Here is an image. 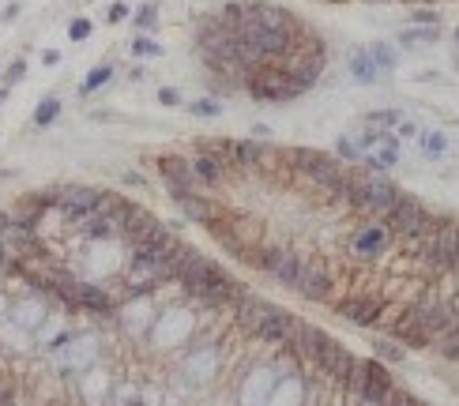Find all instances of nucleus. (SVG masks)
<instances>
[{
	"mask_svg": "<svg viewBox=\"0 0 459 406\" xmlns=\"http://www.w3.org/2000/svg\"><path fill=\"white\" fill-rule=\"evenodd\" d=\"M177 282H181L189 293H196L200 301H207V305H237V301L245 297V286H241L233 275H226L219 264L200 256V252H192V256L184 260Z\"/></svg>",
	"mask_w": 459,
	"mask_h": 406,
	"instance_id": "1",
	"label": "nucleus"
},
{
	"mask_svg": "<svg viewBox=\"0 0 459 406\" xmlns=\"http://www.w3.org/2000/svg\"><path fill=\"white\" fill-rule=\"evenodd\" d=\"M237 320H241V328H245L248 335H256L260 342H268V346H283L286 335L297 324L290 313L268 305L264 297H253V293H245V297L237 301Z\"/></svg>",
	"mask_w": 459,
	"mask_h": 406,
	"instance_id": "2",
	"label": "nucleus"
},
{
	"mask_svg": "<svg viewBox=\"0 0 459 406\" xmlns=\"http://www.w3.org/2000/svg\"><path fill=\"white\" fill-rule=\"evenodd\" d=\"M245 91L253 94L256 102H290V98H301V94H309L312 87L305 83V79H297L294 71H286L283 60H279V65L256 68L253 76L245 79Z\"/></svg>",
	"mask_w": 459,
	"mask_h": 406,
	"instance_id": "3",
	"label": "nucleus"
},
{
	"mask_svg": "<svg viewBox=\"0 0 459 406\" xmlns=\"http://www.w3.org/2000/svg\"><path fill=\"white\" fill-rule=\"evenodd\" d=\"M290 162H294L309 181H317L320 188H328L332 196H339V185L346 181V162H343V158L324 155V150L297 147V150H290Z\"/></svg>",
	"mask_w": 459,
	"mask_h": 406,
	"instance_id": "4",
	"label": "nucleus"
},
{
	"mask_svg": "<svg viewBox=\"0 0 459 406\" xmlns=\"http://www.w3.org/2000/svg\"><path fill=\"white\" fill-rule=\"evenodd\" d=\"M381 222L392 229V237H414V241H422V237L437 226V218H433V214L425 211L414 196H399V200L384 211Z\"/></svg>",
	"mask_w": 459,
	"mask_h": 406,
	"instance_id": "5",
	"label": "nucleus"
},
{
	"mask_svg": "<svg viewBox=\"0 0 459 406\" xmlns=\"http://www.w3.org/2000/svg\"><path fill=\"white\" fill-rule=\"evenodd\" d=\"M346 392H354L361 403H388L396 395V384H392V372L384 369L381 361H358L346 380Z\"/></svg>",
	"mask_w": 459,
	"mask_h": 406,
	"instance_id": "6",
	"label": "nucleus"
},
{
	"mask_svg": "<svg viewBox=\"0 0 459 406\" xmlns=\"http://www.w3.org/2000/svg\"><path fill=\"white\" fill-rule=\"evenodd\" d=\"M422 260L433 271H459V222L433 226L422 237Z\"/></svg>",
	"mask_w": 459,
	"mask_h": 406,
	"instance_id": "7",
	"label": "nucleus"
},
{
	"mask_svg": "<svg viewBox=\"0 0 459 406\" xmlns=\"http://www.w3.org/2000/svg\"><path fill=\"white\" fill-rule=\"evenodd\" d=\"M245 264L268 271V275L275 278V282H283V286H294L297 267H301V252H294V249H260V252H245Z\"/></svg>",
	"mask_w": 459,
	"mask_h": 406,
	"instance_id": "8",
	"label": "nucleus"
},
{
	"mask_svg": "<svg viewBox=\"0 0 459 406\" xmlns=\"http://www.w3.org/2000/svg\"><path fill=\"white\" fill-rule=\"evenodd\" d=\"M204 150L219 155L230 170H253L264 158V143L256 139H219V143H204Z\"/></svg>",
	"mask_w": 459,
	"mask_h": 406,
	"instance_id": "9",
	"label": "nucleus"
},
{
	"mask_svg": "<svg viewBox=\"0 0 459 406\" xmlns=\"http://www.w3.org/2000/svg\"><path fill=\"white\" fill-rule=\"evenodd\" d=\"M410 313L422 320V328L429 331L433 339H440L445 331H452L456 324H459V316L452 313V305H448V301H440V297H422L418 305H410Z\"/></svg>",
	"mask_w": 459,
	"mask_h": 406,
	"instance_id": "10",
	"label": "nucleus"
},
{
	"mask_svg": "<svg viewBox=\"0 0 459 406\" xmlns=\"http://www.w3.org/2000/svg\"><path fill=\"white\" fill-rule=\"evenodd\" d=\"M335 313H339L346 324H354V328H373V324H381V316H384V301L350 293V297H343L339 305H335Z\"/></svg>",
	"mask_w": 459,
	"mask_h": 406,
	"instance_id": "11",
	"label": "nucleus"
},
{
	"mask_svg": "<svg viewBox=\"0 0 459 406\" xmlns=\"http://www.w3.org/2000/svg\"><path fill=\"white\" fill-rule=\"evenodd\" d=\"M294 290L301 293L305 301H324L328 293H332V275L324 271V264L301 256V267H297V278H294Z\"/></svg>",
	"mask_w": 459,
	"mask_h": 406,
	"instance_id": "12",
	"label": "nucleus"
},
{
	"mask_svg": "<svg viewBox=\"0 0 459 406\" xmlns=\"http://www.w3.org/2000/svg\"><path fill=\"white\" fill-rule=\"evenodd\" d=\"M388 245H392V229L384 226L381 218L373 222V226H361L358 234L350 237V252L358 260H376V256H384L388 252Z\"/></svg>",
	"mask_w": 459,
	"mask_h": 406,
	"instance_id": "13",
	"label": "nucleus"
},
{
	"mask_svg": "<svg viewBox=\"0 0 459 406\" xmlns=\"http://www.w3.org/2000/svg\"><path fill=\"white\" fill-rule=\"evenodd\" d=\"M158 173H162V185L170 188V196L173 200H181L184 192H196V177H192V166H189V158H162L158 162Z\"/></svg>",
	"mask_w": 459,
	"mask_h": 406,
	"instance_id": "14",
	"label": "nucleus"
},
{
	"mask_svg": "<svg viewBox=\"0 0 459 406\" xmlns=\"http://www.w3.org/2000/svg\"><path fill=\"white\" fill-rule=\"evenodd\" d=\"M396 200H399V188L392 185V181H384V177H365V185H361V211H365V214H376V218H384V211H388Z\"/></svg>",
	"mask_w": 459,
	"mask_h": 406,
	"instance_id": "15",
	"label": "nucleus"
},
{
	"mask_svg": "<svg viewBox=\"0 0 459 406\" xmlns=\"http://www.w3.org/2000/svg\"><path fill=\"white\" fill-rule=\"evenodd\" d=\"M189 166H192V177H196V188H215V185H222V181H226V170H230V166L222 162L219 155H211V150H204V147H200L196 155L189 158Z\"/></svg>",
	"mask_w": 459,
	"mask_h": 406,
	"instance_id": "16",
	"label": "nucleus"
},
{
	"mask_svg": "<svg viewBox=\"0 0 459 406\" xmlns=\"http://www.w3.org/2000/svg\"><path fill=\"white\" fill-rule=\"evenodd\" d=\"M328 342V335L320 328H312V324H294V331L286 335V354H294V357H301V361H312V354H317L320 346Z\"/></svg>",
	"mask_w": 459,
	"mask_h": 406,
	"instance_id": "17",
	"label": "nucleus"
},
{
	"mask_svg": "<svg viewBox=\"0 0 459 406\" xmlns=\"http://www.w3.org/2000/svg\"><path fill=\"white\" fill-rule=\"evenodd\" d=\"M392 335H396V342H403V346H407V350H425V346H429V342H433V335H429V331L422 328V320H418V316L410 313V308H407V313H403L399 320H396V328H392Z\"/></svg>",
	"mask_w": 459,
	"mask_h": 406,
	"instance_id": "18",
	"label": "nucleus"
},
{
	"mask_svg": "<svg viewBox=\"0 0 459 406\" xmlns=\"http://www.w3.org/2000/svg\"><path fill=\"white\" fill-rule=\"evenodd\" d=\"M396 132H388V139H381V143H373V147L361 155V162L369 166L373 173H384V170H392V166L399 162V147H396Z\"/></svg>",
	"mask_w": 459,
	"mask_h": 406,
	"instance_id": "19",
	"label": "nucleus"
},
{
	"mask_svg": "<svg viewBox=\"0 0 459 406\" xmlns=\"http://www.w3.org/2000/svg\"><path fill=\"white\" fill-rule=\"evenodd\" d=\"M177 207H181L184 211V218H192V222H200V226H207V222H215L219 218V207H215L211 200H207V196H196V192H184L181 200H173Z\"/></svg>",
	"mask_w": 459,
	"mask_h": 406,
	"instance_id": "20",
	"label": "nucleus"
},
{
	"mask_svg": "<svg viewBox=\"0 0 459 406\" xmlns=\"http://www.w3.org/2000/svg\"><path fill=\"white\" fill-rule=\"evenodd\" d=\"M350 76L358 79L361 87H373L376 79H381V71H376V65L369 60L365 49H358V53H350Z\"/></svg>",
	"mask_w": 459,
	"mask_h": 406,
	"instance_id": "21",
	"label": "nucleus"
},
{
	"mask_svg": "<svg viewBox=\"0 0 459 406\" xmlns=\"http://www.w3.org/2000/svg\"><path fill=\"white\" fill-rule=\"evenodd\" d=\"M354 365H358V357H354L346 346H339V354H335V361H332V369H328L324 380H332V384H343V387H346V380H350Z\"/></svg>",
	"mask_w": 459,
	"mask_h": 406,
	"instance_id": "22",
	"label": "nucleus"
},
{
	"mask_svg": "<svg viewBox=\"0 0 459 406\" xmlns=\"http://www.w3.org/2000/svg\"><path fill=\"white\" fill-rule=\"evenodd\" d=\"M365 53H369V60L376 65V71H396V65H399V53L392 49L388 42H373V45H365Z\"/></svg>",
	"mask_w": 459,
	"mask_h": 406,
	"instance_id": "23",
	"label": "nucleus"
},
{
	"mask_svg": "<svg viewBox=\"0 0 459 406\" xmlns=\"http://www.w3.org/2000/svg\"><path fill=\"white\" fill-rule=\"evenodd\" d=\"M418 147H422L425 158H445L448 155V135L429 128V132H418Z\"/></svg>",
	"mask_w": 459,
	"mask_h": 406,
	"instance_id": "24",
	"label": "nucleus"
},
{
	"mask_svg": "<svg viewBox=\"0 0 459 406\" xmlns=\"http://www.w3.org/2000/svg\"><path fill=\"white\" fill-rule=\"evenodd\" d=\"M373 354L381 357V361H403V357H407V350L396 346L392 339H376V342H373Z\"/></svg>",
	"mask_w": 459,
	"mask_h": 406,
	"instance_id": "25",
	"label": "nucleus"
},
{
	"mask_svg": "<svg viewBox=\"0 0 459 406\" xmlns=\"http://www.w3.org/2000/svg\"><path fill=\"white\" fill-rule=\"evenodd\" d=\"M437 30L440 27H418V30H403L399 45H418V42H437Z\"/></svg>",
	"mask_w": 459,
	"mask_h": 406,
	"instance_id": "26",
	"label": "nucleus"
},
{
	"mask_svg": "<svg viewBox=\"0 0 459 406\" xmlns=\"http://www.w3.org/2000/svg\"><path fill=\"white\" fill-rule=\"evenodd\" d=\"M437 350L448 357V361H459V324H456L452 331H445V335H440V346Z\"/></svg>",
	"mask_w": 459,
	"mask_h": 406,
	"instance_id": "27",
	"label": "nucleus"
},
{
	"mask_svg": "<svg viewBox=\"0 0 459 406\" xmlns=\"http://www.w3.org/2000/svg\"><path fill=\"white\" fill-rule=\"evenodd\" d=\"M403 121L399 109H381V113H369V124H376V128H396Z\"/></svg>",
	"mask_w": 459,
	"mask_h": 406,
	"instance_id": "28",
	"label": "nucleus"
},
{
	"mask_svg": "<svg viewBox=\"0 0 459 406\" xmlns=\"http://www.w3.org/2000/svg\"><path fill=\"white\" fill-rule=\"evenodd\" d=\"M361 155H365V150H361L358 143H350V139H346V135H343L339 143H335V158H343V162H358Z\"/></svg>",
	"mask_w": 459,
	"mask_h": 406,
	"instance_id": "29",
	"label": "nucleus"
},
{
	"mask_svg": "<svg viewBox=\"0 0 459 406\" xmlns=\"http://www.w3.org/2000/svg\"><path fill=\"white\" fill-rule=\"evenodd\" d=\"M410 23H414V27H440V15L433 12V8H418V12L410 15Z\"/></svg>",
	"mask_w": 459,
	"mask_h": 406,
	"instance_id": "30",
	"label": "nucleus"
},
{
	"mask_svg": "<svg viewBox=\"0 0 459 406\" xmlns=\"http://www.w3.org/2000/svg\"><path fill=\"white\" fill-rule=\"evenodd\" d=\"M189 109H192V113H200V117H219V113H222V109L215 106L211 98H200V102H192Z\"/></svg>",
	"mask_w": 459,
	"mask_h": 406,
	"instance_id": "31",
	"label": "nucleus"
},
{
	"mask_svg": "<svg viewBox=\"0 0 459 406\" xmlns=\"http://www.w3.org/2000/svg\"><path fill=\"white\" fill-rule=\"evenodd\" d=\"M140 23H143V27H151V23H155V4H147L140 12Z\"/></svg>",
	"mask_w": 459,
	"mask_h": 406,
	"instance_id": "32",
	"label": "nucleus"
},
{
	"mask_svg": "<svg viewBox=\"0 0 459 406\" xmlns=\"http://www.w3.org/2000/svg\"><path fill=\"white\" fill-rule=\"evenodd\" d=\"M136 53H158V45L147 42V38H140V42H136Z\"/></svg>",
	"mask_w": 459,
	"mask_h": 406,
	"instance_id": "33",
	"label": "nucleus"
},
{
	"mask_svg": "<svg viewBox=\"0 0 459 406\" xmlns=\"http://www.w3.org/2000/svg\"><path fill=\"white\" fill-rule=\"evenodd\" d=\"M456 45H459V27H456Z\"/></svg>",
	"mask_w": 459,
	"mask_h": 406,
	"instance_id": "34",
	"label": "nucleus"
},
{
	"mask_svg": "<svg viewBox=\"0 0 459 406\" xmlns=\"http://www.w3.org/2000/svg\"><path fill=\"white\" fill-rule=\"evenodd\" d=\"M373 4H384V0H373Z\"/></svg>",
	"mask_w": 459,
	"mask_h": 406,
	"instance_id": "35",
	"label": "nucleus"
}]
</instances>
